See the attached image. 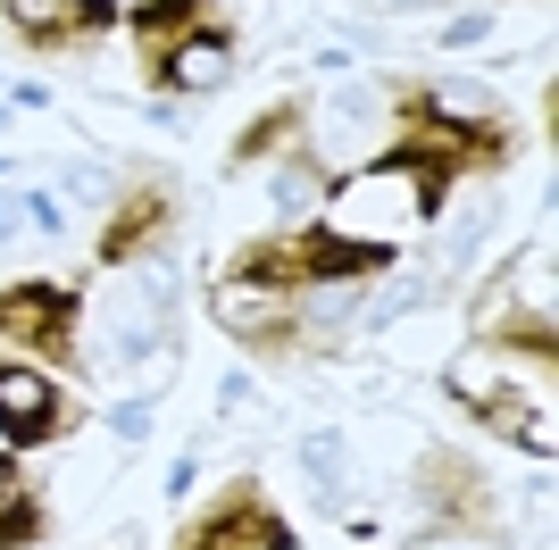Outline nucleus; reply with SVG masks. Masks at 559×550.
Returning a JSON list of instances; mask_svg holds the SVG:
<instances>
[{
	"mask_svg": "<svg viewBox=\"0 0 559 550\" xmlns=\"http://www.w3.org/2000/svg\"><path fill=\"white\" fill-rule=\"evenodd\" d=\"M217 325H226L234 343H251V350H293L309 334L301 309H293V292H251V284H217Z\"/></svg>",
	"mask_w": 559,
	"mask_h": 550,
	"instance_id": "obj_10",
	"label": "nucleus"
},
{
	"mask_svg": "<svg viewBox=\"0 0 559 550\" xmlns=\"http://www.w3.org/2000/svg\"><path fill=\"white\" fill-rule=\"evenodd\" d=\"M43 542V492L0 458V550H34Z\"/></svg>",
	"mask_w": 559,
	"mask_h": 550,
	"instance_id": "obj_13",
	"label": "nucleus"
},
{
	"mask_svg": "<svg viewBox=\"0 0 559 550\" xmlns=\"http://www.w3.org/2000/svg\"><path fill=\"white\" fill-rule=\"evenodd\" d=\"M518 151L510 125H492V117H460L443 109L435 92H401V109H393V142L376 151V176H409V217H435L443 208V192L460 176H476V167H501Z\"/></svg>",
	"mask_w": 559,
	"mask_h": 550,
	"instance_id": "obj_1",
	"label": "nucleus"
},
{
	"mask_svg": "<svg viewBox=\"0 0 559 550\" xmlns=\"http://www.w3.org/2000/svg\"><path fill=\"white\" fill-rule=\"evenodd\" d=\"M418 492H426V509H435V526H460L467 542H492V534H501V517H492V492H485V476H476L467 458L426 451Z\"/></svg>",
	"mask_w": 559,
	"mask_h": 550,
	"instance_id": "obj_8",
	"label": "nucleus"
},
{
	"mask_svg": "<svg viewBox=\"0 0 559 550\" xmlns=\"http://www.w3.org/2000/svg\"><path fill=\"white\" fill-rule=\"evenodd\" d=\"M176 234V201H167V183H134V192H117L109 226H100V267H134L151 259Z\"/></svg>",
	"mask_w": 559,
	"mask_h": 550,
	"instance_id": "obj_9",
	"label": "nucleus"
},
{
	"mask_svg": "<svg viewBox=\"0 0 559 550\" xmlns=\"http://www.w3.org/2000/svg\"><path fill=\"white\" fill-rule=\"evenodd\" d=\"M68 426H75V400L50 384L43 367L0 359V442H9V451H43V442H59Z\"/></svg>",
	"mask_w": 559,
	"mask_h": 550,
	"instance_id": "obj_5",
	"label": "nucleus"
},
{
	"mask_svg": "<svg viewBox=\"0 0 559 550\" xmlns=\"http://www.w3.org/2000/svg\"><path fill=\"white\" fill-rule=\"evenodd\" d=\"M176 550H293V526H284V509L259 492V483H226L185 534Z\"/></svg>",
	"mask_w": 559,
	"mask_h": 550,
	"instance_id": "obj_4",
	"label": "nucleus"
},
{
	"mask_svg": "<svg viewBox=\"0 0 559 550\" xmlns=\"http://www.w3.org/2000/svg\"><path fill=\"white\" fill-rule=\"evenodd\" d=\"M451 392L476 409V426H492L501 442H526L535 458H551V417H543V400L501 392V384H485V375H467V367H451Z\"/></svg>",
	"mask_w": 559,
	"mask_h": 550,
	"instance_id": "obj_11",
	"label": "nucleus"
},
{
	"mask_svg": "<svg viewBox=\"0 0 559 550\" xmlns=\"http://www.w3.org/2000/svg\"><path fill=\"white\" fill-rule=\"evenodd\" d=\"M75 318H84V292L59 284V275H17L0 284V343H17L25 359H75Z\"/></svg>",
	"mask_w": 559,
	"mask_h": 550,
	"instance_id": "obj_3",
	"label": "nucleus"
},
{
	"mask_svg": "<svg viewBox=\"0 0 559 550\" xmlns=\"http://www.w3.org/2000/svg\"><path fill=\"white\" fill-rule=\"evenodd\" d=\"M0 17L25 50H84L117 25V0H0Z\"/></svg>",
	"mask_w": 559,
	"mask_h": 550,
	"instance_id": "obj_7",
	"label": "nucleus"
},
{
	"mask_svg": "<svg viewBox=\"0 0 559 550\" xmlns=\"http://www.w3.org/2000/svg\"><path fill=\"white\" fill-rule=\"evenodd\" d=\"M393 267V242H359L343 226H301V234H267L234 251V284L251 292H318V284H359V275Z\"/></svg>",
	"mask_w": 559,
	"mask_h": 550,
	"instance_id": "obj_2",
	"label": "nucleus"
},
{
	"mask_svg": "<svg viewBox=\"0 0 559 550\" xmlns=\"http://www.w3.org/2000/svg\"><path fill=\"white\" fill-rule=\"evenodd\" d=\"M142 75L159 92H210L234 75V34L217 17L185 25V34H159V43H142Z\"/></svg>",
	"mask_w": 559,
	"mask_h": 550,
	"instance_id": "obj_6",
	"label": "nucleus"
},
{
	"mask_svg": "<svg viewBox=\"0 0 559 550\" xmlns=\"http://www.w3.org/2000/svg\"><path fill=\"white\" fill-rule=\"evenodd\" d=\"M301 125H309V100H301V92L267 100V109L234 134V167H259V159H276V151H293V142H301Z\"/></svg>",
	"mask_w": 559,
	"mask_h": 550,
	"instance_id": "obj_12",
	"label": "nucleus"
},
{
	"mask_svg": "<svg viewBox=\"0 0 559 550\" xmlns=\"http://www.w3.org/2000/svg\"><path fill=\"white\" fill-rule=\"evenodd\" d=\"M217 17L210 0H126V25H134V43H159V34H185V25Z\"/></svg>",
	"mask_w": 559,
	"mask_h": 550,
	"instance_id": "obj_14",
	"label": "nucleus"
}]
</instances>
